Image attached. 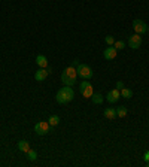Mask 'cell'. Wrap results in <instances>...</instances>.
<instances>
[{
    "label": "cell",
    "instance_id": "cell-13",
    "mask_svg": "<svg viewBox=\"0 0 149 167\" xmlns=\"http://www.w3.org/2000/svg\"><path fill=\"white\" fill-rule=\"evenodd\" d=\"M18 149L27 154V151H30V143L27 140H20L18 142Z\"/></svg>",
    "mask_w": 149,
    "mask_h": 167
},
{
    "label": "cell",
    "instance_id": "cell-6",
    "mask_svg": "<svg viewBox=\"0 0 149 167\" xmlns=\"http://www.w3.org/2000/svg\"><path fill=\"white\" fill-rule=\"evenodd\" d=\"M142 45V37H140V34H133V36H130L128 37V47L133 48V49H137V48Z\"/></svg>",
    "mask_w": 149,
    "mask_h": 167
},
{
    "label": "cell",
    "instance_id": "cell-2",
    "mask_svg": "<svg viewBox=\"0 0 149 167\" xmlns=\"http://www.w3.org/2000/svg\"><path fill=\"white\" fill-rule=\"evenodd\" d=\"M76 78H78V72H76V69L73 66H69L63 75H61V81H63V84H66V85H73L74 82H76Z\"/></svg>",
    "mask_w": 149,
    "mask_h": 167
},
{
    "label": "cell",
    "instance_id": "cell-24",
    "mask_svg": "<svg viewBox=\"0 0 149 167\" xmlns=\"http://www.w3.org/2000/svg\"><path fill=\"white\" fill-rule=\"evenodd\" d=\"M78 64H79V61H78V60H73V61H72V66H73V67H76Z\"/></svg>",
    "mask_w": 149,
    "mask_h": 167
},
{
    "label": "cell",
    "instance_id": "cell-8",
    "mask_svg": "<svg viewBox=\"0 0 149 167\" xmlns=\"http://www.w3.org/2000/svg\"><path fill=\"white\" fill-rule=\"evenodd\" d=\"M116 54H118V49H115L113 47H109L104 49L103 57H104L106 60H113V58H116Z\"/></svg>",
    "mask_w": 149,
    "mask_h": 167
},
{
    "label": "cell",
    "instance_id": "cell-4",
    "mask_svg": "<svg viewBox=\"0 0 149 167\" xmlns=\"http://www.w3.org/2000/svg\"><path fill=\"white\" fill-rule=\"evenodd\" d=\"M49 122H45V121H41V122H37L36 125H34V131L39 134V136H45V134L49 133Z\"/></svg>",
    "mask_w": 149,
    "mask_h": 167
},
{
    "label": "cell",
    "instance_id": "cell-10",
    "mask_svg": "<svg viewBox=\"0 0 149 167\" xmlns=\"http://www.w3.org/2000/svg\"><path fill=\"white\" fill-rule=\"evenodd\" d=\"M36 64L39 67H42V69H46L48 67V60L45 55H37L36 57Z\"/></svg>",
    "mask_w": 149,
    "mask_h": 167
},
{
    "label": "cell",
    "instance_id": "cell-17",
    "mask_svg": "<svg viewBox=\"0 0 149 167\" xmlns=\"http://www.w3.org/2000/svg\"><path fill=\"white\" fill-rule=\"evenodd\" d=\"M127 114H128V109L125 106H121V107L116 109V116H119V118H125Z\"/></svg>",
    "mask_w": 149,
    "mask_h": 167
},
{
    "label": "cell",
    "instance_id": "cell-15",
    "mask_svg": "<svg viewBox=\"0 0 149 167\" xmlns=\"http://www.w3.org/2000/svg\"><path fill=\"white\" fill-rule=\"evenodd\" d=\"M48 122H49L51 127H55V125L60 124V116H58V115H51V116L48 118Z\"/></svg>",
    "mask_w": 149,
    "mask_h": 167
},
{
    "label": "cell",
    "instance_id": "cell-21",
    "mask_svg": "<svg viewBox=\"0 0 149 167\" xmlns=\"http://www.w3.org/2000/svg\"><path fill=\"white\" fill-rule=\"evenodd\" d=\"M89 85V82H88V79H84V82H81V85H79V90H84V88H87Z\"/></svg>",
    "mask_w": 149,
    "mask_h": 167
},
{
    "label": "cell",
    "instance_id": "cell-9",
    "mask_svg": "<svg viewBox=\"0 0 149 167\" xmlns=\"http://www.w3.org/2000/svg\"><path fill=\"white\" fill-rule=\"evenodd\" d=\"M49 72H51V70H48V69H42V67H41V69L34 73V79H36V81H45L48 78Z\"/></svg>",
    "mask_w": 149,
    "mask_h": 167
},
{
    "label": "cell",
    "instance_id": "cell-23",
    "mask_svg": "<svg viewBox=\"0 0 149 167\" xmlns=\"http://www.w3.org/2000/svg\"><path fill=\"white\" fill-rule=\"evenodd\" d=\"M143 160L149 164V151H146V152H145V155H143Z\"/></svg>",
    "mask_w": 149,
    "mask_h": 167
},
{
    "label": "cell",
    "instance_id": "cell-14",
    "mask_svg": "<svg viewBox=\"0 0 149 167\" xmlns=\"http://www.w3.org/2000/svg\"><path fill=\"white\" fill-rule=\"evenodd\" d=\"M91 100H93V103H94V105H102L104 99H103V94L94 93V94H93V97H91Z\"/></svg>",
    "mask_w": 149,
    "mask_h": 167
},
{
    "label": "cell",
    "instance_id": "cell-1",
    "mask_svg": "<svg viewBox=\"0 0 149 167\" xmlns=\"http://www.w3.org/2000/svg\"><path fill=\"white\" fill-rule=\"evenodd\" d=\"M73 97H74L73 90L69 87V85H66V87H63L61 90H58V93L55 96V100L58 101L60 105H66V103H70V101L73 100Z\"/></svg>",
    "mask_w": 149,
    "mask_h": 167
},
{
    "label": "cell",
    "instance_id": "cell-20",
    "mask_svg": "<svg viewBox=\"0 0 149 167\" xmlns=\"http://www.w3.org/2000/svg\"><path fill=\"white\" fill-rule=\"evenodd\" d=\"M106 43H108L109 47H113V43H115V37L113 36H106Z\"/></svg>",
    "mask_w": 149,
    "mask_h": 167
},
{
    "label": "cell",
    "instance_id": "cell-22",
    "mask_svg": "<svg viewBox=\"0 0 149 167\" xmlns=\"http://www.w3.org/2000/svg\"><path fill=\"white\" fill-rule=\"evenodd\" d=\"M122 88H124V82H122V81H118V82H116V90H122Z\"/></svg>",
    "mask_w": 149,
    "mask_h": 167
},
{
    "label": "cell",
    "instance_id": "cell-5",
    "mask_svg": "<svg viewBox=\"0 0 149 167\" xmlns=\"http://www.w3.org/2000/svg\"><path fill=\"white\" fill-rule=\"evenodd\" d=\"M133 28L137 34H145L148 32V27H146V22L142 20H134L133 21Z\"/></svg>",
    "mask_w": 149,
    "mask_h": 167
},
{
    "label": "cell",
    "instance_id": "cell-11",
    "mask_svg": "<svg viewBox=\"0 0 149 167\" xmlns=\"http://www.w3.org/2000/svg\"><path fill=\"white\" fill-rule=\"evenodd\" d=\"M104 118H106V120H115L116 118V111L115 109H112V107L104 109Z\"/></svg>",
    "mask_w": 149,
    "mask_h": 167
},
{
    "label": "cell",
    "instance_id": "cell-3",
    "mask_svg": "<svg viewBox=\"0 0 149 167\" xmlns=\"http://www.w3.org/2000/svg\"><path fill=\"white\" fill-rule=\"evenodd\" d=\"M76 72H78V76H81L84 79H89V78H93V69L87 64H78L76 66Z\"/></svg>",
    "mask_w": 149,
    "mask_h": 167
},
{
    "label": "cell",
    "instance_id": "cell-19",
    "mask_svg": "<svg viewBox=\"0 0 149 167\" xmlns=\"http://www.w3.org/2000/svg\"><path fill=\"white\" fill-rule=\"evenodd\" d=\"M124 47H125L124 40H115V43H113V48H115V49H124Z\"/></svg>",
    "mask_w": 149,
    "mask_h": 167
},
{
    "label": "cell",
    "instance_id": "cell-16",
    "mask_svg": "<svg viewBox=\"0 0 149 167\" xmlns=\"http://www.w3.org/2000/svg\"><path fill=\"white\" fill-rule=\"evenodd\" d=\"M119 93H121V97H124V99H131L133 97V91L130 90V88H122V90H119Z\"/></svg>",
    "mask_w": 149,
    "mask_h": 167
},
{
    "label": "cell",
    "instance_id": "cell-25",
    "mask_svg": "<svg viewBox=\"0 0 149 167\" xmlns=\"http://www.w3.org/2000/svg\"><path fill=\"white\" fill-rule=\"evenodd\" d=\"M148 33H149V26H148Z\"/></svg>",
    "mask_w": 149,
    "mask_h": 167
},
{
    "label": "cell",
    "instance_id": "cell-7",
    "mask_svg": "<svg viewBox=\"0 0 149 167\" xmlns=\"http://www.w3.org/2000/svg\"><path fill=\"white\" fill-rule=\"evenodd\" d=\"M119 97H121V93H119V90H110L108 93V96H106V100L109 101V103H116V101L119 100Z\"/></svg>",
    "mask_w": 149,
    "mask_h": 167
},
{
    "label": "cell",
    "instance_id": "cell-12",
    "mask_svg": "<svg viewBox=\"0 0 149 167\" xmlns=\"http://www.w3.org/2000/svg\"><path fill=\"white\" fill-rule=\"evenodd\" d=\"M81 93H82V96H84L85 99H91V97H93V94H94V90H93V87H91V84H89L88 87H87V88H84V90H82Z\"/></svg>",
    "mask_w": 149,
    "mask_h": 167
},
{
    "label": "cell",
    "instance_id": "cell-18",
    "mask_svg": "<svg viewBox=\"0 0 149 167\" xmlns=\"http://www.w3.org/2000/svg\"><path fill=\"white\" fill-rule=\"evenodd\" d=\"M27 158H28L30 161H34L36 158H37V152H36V151H33V149L27 151Z\"/></svg>",
    "mask_w": 149,
    "mask_h": 167
}]
</instances>
